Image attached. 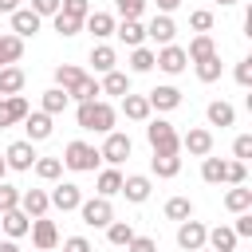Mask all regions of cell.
Returning a JSON list of instances; mask_svg holds the SVG:
<instances>
[{
    "label": "cell",
    "mask_w": 252,
    "mask_h": 252,
    "mask_svg": "<svg viewBox=\"0 0 252 252\" xmlns=\"http://www.w3.org/2000/svg\"><path fill=\"white\" fill-rule=\"evenodd\" d=\"M79 130H91V134H110L114 130V122H118V110L110 106V102H102V98H94V102H79Z\"/></svg>",
    "instance_id": "obj_1"
},
{
    "label": "cell",
    "mask_w": 252,
    "mask_h": 252,
    "mask_svg": "<svg viewBox=\"0 0 252 252\" xmlns=\"http://www.w3.org/2000/svg\"><path fill=\"white\" fill-rule=\"evenodd\" d=\"M146 142L154 154H181V138H177L173 122H165V118H154L146 126Z\"/></svg>",
    "instance_id": "obj_2"
},
{
    "label": "cell",
    "mask_w": 252,
    "mask_h": 252,
    "mask_svg": "<svg viewBox=\"0 0 252 252\" xmlns=\"http://www.w3.org/2000/svg\"><path fill=\"white\" fill-rule=\"evenodd\" d=\"M67 169H75V173H94V165L102 161L98 158V150L91 146V142H67V150H63V158H59Z\"/></svg>",
    "instance_id": "obj_3"
},
{
    "label": "cell",
    "mask_w": 252,
    "mask_h": 252,
    "mask_svg": "<svg viewBox=\"0 0 252 252\" xmlns=\"http://www.w3.org/2000/svg\"><path fill=\"white\" fill-rule=\"evenodd\" d=\"M79 217H83V224H91V228H106V224L114 220V205H110L106 197H91V201L79 205Z\"/></svg>",
    "instance_id": "obj_4"
},
{
    "label": "cell",
    "mask_w": 252,
    "mask_h": 252,
    "mask_svg": "<svg viewBox=\"0 0 252 252\" xmlns=\"http://www.w3.org/2000/svg\"><path fill=\"white\" fill-rule=\"evenodd\" d=\"M130 150H134L130 134L110 130V134H106V142H102V150H98V158H102V161H110V165H122V161L130 158Z\"/></svg>",
    "instance_id": "obj_5"
},
{
    "label": "cell",
    "mask_w": 252,
    "mask_h": 252,
    "mask_svg": "<svg viewBox=\"0 0 252 252\" xmlns=\"http://www.w3.org/2000/svg\"><path fill=\"white\" fill-rule=\"evenodd\" d=\"M205 236H209V228H205L201 220H193V217L177 224V248H181V252H201V248H205Z\"/></svg>",
    "instance_id": "obj_6"
},
{
    "label": "cell",
    "mask_w": 252,
    "mask_h": 252,
    "mask_svg": "<svg viewBox=\"0 0 252 252\" xmlns=\"http://www.w3.org/2000/svg\"><path fill=\"white\" fill-rule=\"evenodd\" d=\"M154 67H161L165 75H181V71L189 67V59H185V47H177V43H165L161 51H154Z\"/></svg>",
    "instance_id": "obj_7"
},
{
    "label": "cell",
    "mask_w": 252,
    "mask_h": 252,
    "mask_svg": "<svg viewBox=\"0 0 252 252\" xmlns=\"http://www.w3.org/2000/svg\"><path fill=\"white\" fill-rule=\"evenodd\" d=\"M35 158H39V154H35V146H32L28 138H20V142H12V146L4 150V165H8V169H32Z\"/></svg>",
    "instance_id": "obj_8"
},
{
    "label": "cell",
    "mask_w": 252,
    "mask_h": 252,
    "mask_svg": "<svg viewBox=\"0 0 252 252\" xmlns=\"http://www.w3.org/2000/svg\"><path fill=\"white\" fill-rule=\"evenodd\" d=\"M47 201H51L59 213H71V209H79V205H83V189H79L75 181H63V185H55V189L47 193Z\"/></svg>",
    "instance_id": "obj_9"
},
{
    "label": "cell",
    "mask_w": 252,
    "mask_h": 252,
    "mask_svg": "<svg viewBox=\"0 0 252 252\" xmlns=\"http://www.w3.org/2000/svg\"><path fill=\"white\" fill-rule=\"evenodd\" d=\"M28 232H32V244H35L39 252H51V248L59 244V228H55V220H47V217H35Z\"/></svg>",
    "instance_id": "obj_10"
},
{
    "label": "cell",
    "mask_w": 252,
    "mask_h": 252,
    "mask_svg": "<svg viewBox=\"0 0 252 252\" xmlns=\"http://www.w3.org/2000/svg\"><path fill=\"white\" fill-rule=\"evenodd\" d=\"M146 102H150V110H177L181 106V91L173 87V83H161V87H154L150 94H146Z\"/></svg>",
    "instance_id": "obj_11"
},
{
    "label": "cell",
    "mask_w": 252,
    "mask_h": 252,
    "mask_svg": "<svg viewBox=\"0 0 252 252\" xmlns=\"http://www.w3.org/2000/svg\"><path fill=\"white\" fill-rule=\"evenodd\" d=\"M24 130H28V142L35 146V142H47V138H51L55 122H51V114H43V110H28V118H24Z\"/></svg>",
    "instance_id": "obj_12"
},
{
    "label": "cell",
    "mask_w": 252,
    "mask_h": 252,
    "mask_svg": "<svg viewBox=\"0 0 252 252\" xmlns=\"http://www.w3.org/2000/svg\"><path fill=\"white\" fill-rule=\"evenodd\" d=\"M24 118H28V98H24V94H8V98H0V130L16 126V122H24Z\"/></svg>",
    "instance_id": "obj_13"
},
{
    "label": "cell",
    "mask_w": 252,
    "mask_h": 252,
    "mask_svg": "<svg viewBox=\"0 0 252 252\" xmlns=\"http://www.w3.org/2000/svg\"><path fill=\"white\" fill-rule=\"evenodd\" d=\"M181 150L193 154V158H209V154H213V134H209L205 126H193V130L181 138Z\"/></svg>",
    "instance_id": "obj_14"
},
{
    "label": "cell",
    "mask_w": 252,
    "mask_h": 252,
    "mask_svg": "<svg viewBox=\"0 0 252 252\" xmlns=\"http://www.w3.org/2000/svg\"><path fill=\"white\" fill-rule=\"evenodd\" d=\"M114 35L134 51V47H146V24L142 20H122V24H114Z\"/></svg>",
    "instance_id": "obj_15"
},
{
    "label": "cell",
    "mask_w": 252,
    "mask_h": 252,
    "mask_svg": "<svg viewBox=\"0 0 252 252\" xmlns=\"http://www.w3.org/2000/svg\"><path fill=\"white\" fill-rule=\"evenodd\" d=\"M150 177L146 173H130V177H122V197L126 201H134V205H142V201H150Z\"/></svg>",
    "instance_id": "obj_16"
},
{
    "label": "cell",
    "mask_w": 252,
    "mask_h": 252,
    "mask_svg": "<svg viewBox=\"0 0 252 252\" xmlns=\"http://www.w3.org/2000/svg\"><path fill=\"white\" fill-rule=\"evenodd\" d=\"M47 209H51V201H47L43 189H24V193H20V213H28L32 220H35V217H47Z\"/></svg>",
    "instance_id": "obj_17"
},
{
    "label": "cell",
    "mask_w": 252,
    "mask_h": 252,
    "mask_svg": "<svg viewBox=\"0 0 252 252\" xmlns=\"http://www.w3.org/2000/svg\"><path fill=\"white\" fill-rule=\"evenodd\" d=\"M39 24H43V20H39L32 8H16V12H12V35H20V39L35 35V32H39Z\"/></svg>",
    "instance_id": "obj_18"
},
{
    "label": "cell",
    "mask_w": 252,
    "mask_h": 252,
    "mask_svg": "<svg viewBox=\"0 0 252 252\" xmlns=\"http://www.w3.org/2000/svg\"><path fill=\"white\" fill-rule=\"evenodd\" d=\"M173 35H177V24H173V16H154L150 20V28H146V39H154V43H173Z\"/></svg>",
    "instance_id": "obj_19"
},
{
    "label": "cell",
    "mask_w": 252,
    "mask_h": 252,
    "mask_svg": "<svg viewBox=\"0 0 252 252\" xmlns=\"http://www.w3.org/2000/svg\"><path fill=\"white\" fill-rule=\"evenodd\" d=\"M0 228L8 232V240H20V236L32 228V217L20 213V209H8V213H0Z\"/></svg>",
    "instance_id": "obj_20"
},
{
    "label": "cell",
    "mask_w": 252,
    "mask_h": 252,
    "mask_svg": "<svg viewBox=\"0 0 252 252\" xmlns=\"http://www.w3.org/2000/svg\"><path fill=\"white\" fill-rule=\"evenodd\" d=\"M205 248H209V252H236V232H232L228 224H217V228H209Z\"/></svg>",
    "instance_id": "obj_21"
},
{
    "label": "cell",
    "mask_w": 252,
    "mask_h": 252,
    "mask_svg": "<svg viewBox=\"0 0 252 252\" xmlns=\"http://www.w3.org/2000/svg\"><path fill=\"white\" fill-rule=\"evenodd\" d=\"M114 24H118V20H114L110 12H91V16L83 20V28H87L94 39H106V35H114Z\"/></svg>",
    "instance_id": "obj_22"
},
{
    "label": "cell",
    "mask_w": 252,
    "mask_h": 252,
    "mask_svg": "<svg viewBox=\"0 0 252 252\" xmlns=\"http://www.w3.org/2000/svg\"><path fill=\"white\" fill-rule=\"evenodd\" d=\"M122 114L130 122H150V102L146 94H122Z\"/></svg>",
    "instance_id": "obj_23"
},
{
    "label": "cell",
    "mask_w": 252,
    "mask_h": 252,
    "mask_svg": "<svg viewBox=\"0 0 252 252\" xmlns=\"http://www.w3.org/2000/svg\"><path fill=\"white\" fill-rule=\"evenodd\" d=\"M24 83H28V75H24L20 67H0V98L20 94V91H24Z\"/></svg>",
    "instance_id": "obj_24"
},
{
    "label": "cell",
    "mask_w": 252,
    "mask_h": 252,
    "mask_svg": "<svg viewBox=\"0 0 252 252\" xmlns=\"http://www.w3.org/2000/svg\"><path fill=\"white\" fill-rule=\"evenodd\" d=\"M20 55H24V39L20 35H0V67H16L20 63Z\"/></svg>",
    "instance_id": "obj_25"
},
{
    "label": "cell",
    "mask_w": 252,
    "mask_h": 252,
    "mask_svg": "<svg viewBox=\"0 0 252 252\" xmlns=\"http://www.w3.org/2000/svg\"><path fill=\"white\" fill-rule=\"evenodd\" d=\"M98 91H102V94L122 98V94H130V75H122V71H106V75H102V83H98Z\"/></svg>",
    "instance_id": "obj_26"
},
{
    "label": "cell",
    "mask_w": 252,
    "mask_h": 252,
    "mask_svg": "<svg viewBox=\"0 0 252 252\" xmlns=\"http://www.w3.org/2000/svg\"><path fill=\"white\" fill-rule=\"evenodd\" d=\"M205 118H209V126H220V130H224V126H232V122H236V110H232L224 98H217V102H209Z\"/></svg>",
    "instance_id": "obj_27"
},
{
    "label": "cell",
    "mask_w": 252,
    "mask_h": 252,
    "mask_svg": "<svg viewBox=\"0 0 252 252\" xmlns=\"http://www.w3.org/2000/svg\"><path fill=\"white\" fill-rule=\"evenodd\" d=\"M209 55H217L213 35H193V43L185 47V59H189V63H201V59H209Z\"/></svg>",
    "instance_id": "obj_28"
},
{
    "label": "cell",
    "mask_w": 252,
    "mask_h": 252,
    "mask_svg": "<svg viewBox=\"0 0 252 252\" xmlns=\"http://www.w3.org/2000/svg\"><path fill=\"white\" fill-rule=\"evenodd\" d=\"M102 91H98V79H91V75H83L71 91H67V98H75V102H94Z\"/></svg>",
    "instance_id": "obj_29"
},
{
    "label": "cell",
    "mask_w": 252,
    "mask_h": 252,
    "mask_svg": "<svg viewBox=\"0 0 252 252\" xmlns=\"http://www.w3.org/2000/svg\"><path fill=\"white\" fill-rule=\"evenodd\" d=\"M150 169H154L158 177H177V173H181V158H177V154H154V158H150Z\"/></svg>",
    "instance_id": "obj_30"
},
{
    "label": "cell",
    "mask_w": 252,
    "mask_h": 252,
    "mask_svg": "<svg viewBox=\"0 0 252 252\" xmlns=\"http://www.w3.org/2000/svg\"><path fill=\"white\" fill-rule=\"evenodd\" d=\"M224 209H228V213H248V209H252V189L232 185V189L224 193Z\"/></svg>",
    "instance_id": "obj_31"
},
{
    "label": "cell",
    "mask_w": 252,
    "mask_h": 252,
    "mask_svg": "<svg viewBox=\"0 0 252 252\" xmlns=\"http://www.w3.org/2000/svg\"><path fill=\"white\" fill-rule=\"evenodd\" d=\"M134 236H138V232H134V224H130V220H110V224H106V240H110L114 248H126Z\"/></svg>",
    "instance_id": "obj_32"
},
{
    "label": "cell",
    "mask_w": 252,
    "mask_h": 252,
    "mask_svg": "<svg viewBox=\"0 0 252 252\" xmlns=\"http://www.w3.org/2000/svg\"><path fill=\"white\" fill-rule=\"evenodd\" d=\"M94 185H98V197H106V201H110L114 193H122V173L110 165V169H102V173H98V181H94Z\"/></svg>",
    "instance_id": "obj_33"
},
{
    "label": "cell",
    "mask_w": 252,
    "mask_h": 252,
    "mask_svg": "<svg viewBox=\"0 0 252 252\" xmlns=\"http://www.w3.org/2000/svg\"><path fill=\"white\" fill-rule=\"evenodd\" d=\"M91 63H94V71H98V75H106V71H114L118 55H114V47L98 43V47H91Z\"/></svg>",
    "instance_id": "obj_34"
},
{
    "label": "cell",
    "mask_w": 252,
    "mask_h": 252,
    "mask_svg": "<svg viewBox=\"0 0 252 252\" xmlns=\"http://www.w3.org/2000/svg\"><path fill=\"white\" fill-rule=\"evenodd\" d=\"M83 75H87L83 67H75V63H59V67H55V87H59V91H71Z\"/></svg>",
    "instance_id": "obj_35"
},
{
    "label": "cell",
    "mask_w": 252,
    "mask_h": 252,
    "mask_svg": "<svg viewBox=\"0 0 252 252\" xmlns=\"http://www.w3.org/2000/svg\"><path fill=\"white\" fill-rule=\"evenodd\" d=\"M67 102H71V98H67V91L51 87V91H43V106H39V110L55 118V114H63V110H67Z\"/></svg>",
    "instance_id": "obj_36"
},
{
    "label": "cell",
    "mask_w": 252,
    "mask_h": 252,
    "mask_svg": "<svg viewBox=\"0 0 252 252\" xmlns=\"http://www.w3.org/2000/svg\"><path fill=\"white\" fill-rule=\"evenodd\" d=\"M165 217L177 220V224L189 220V217H193V201H189V197H169V201H165Z\"/></svg>",
    "instance_id": "obj_37"
},
{
    "label": "cell",
    "mask_w": 252,
    "mask_h": 252,
    "mask_svg": "<svg viewBox=\"0 0 252 252\" xmlns=\"http://www.w3.org/2000/svg\"><path fill=\"white\" fill-rule=\"evenodd\" d=\"M32 169H35V177H39V181H55V177L63 173V161H59V158H35V165H32Z\"/></svg>",
    "instance_id": "obj_38"
},
{
    "label": "cell",
    "mask_w": 252,
    "mask_h": 252,
    "mask_svg": "<svg viewBox=\"0 0 252 252\" xmlns=\"http://www.w3.org/2000/svg\"><path fill=\"white\" fill-rule=\"evenodd\" d=\"M130 71H134V75L154 71V51H150V47H134V51H130Z\"/></svg>",
    "instance_id": "obj_39"
},
{
    "label": "cell",
    "mask_w": 252,
    "mask_h": 252,
    "mask_svg": "<svg viewBox=\"0 0 252 252\" xmlns=\"http://www.w3.org/2000/svg\"><path fill=\"white\" fill-rule=\"evenodd\" d=\"M197 67V79L201 83H217L220 79V55H209V59H201V63H193Z\"/></svg>",
    "instance_id": "obj_40"
},
{
    "label": "cell",
    "mask_w": 252,
    "mask_h": 252,
    "mask_svg": "<svg viewBox=\"0 0 252 252\" xmlns=\"http://www.w3.org/2000/svg\"><path fill=\"white\" fill-rule=\"evenodd\" d=\"M201 177H205L209 185H220V181H224V161H220V158H205V161H201Z\"/></svg>",
    "instance_id": "obj_41"
},
{
    "label": "cell",
    "mask_w": 252,
    "mask_h": 252,
    "mask_svg": "<svg viewBox=\"0 0 252 252\" xmlns=\"http://www.w3.org/2000/svg\"><path fill=\"white\" fill-rule=\"evenodd\" d=\"M59 12L71 20H87L91 16V0H59Z\"/></svg>",
    "instance_id": "obj_42"
},
{
    "label": "cell",
    "mask_w": 252,
    "mask_h": 252,
    "mask_svg": "<svg viewBox=\"0 0 252 252\" xmlns=\"http://www.w3.org/2000/svg\"><path fill=\"white\" fill-rule=\"evenodd\" d=\"M189 28H193L197 35H209V28H213V12H209V8H197V12H189Z\"/></svg>",
    "instance_id": "obj_43"
},
{
    "label": "cell",
    "mask_w": 252,
    "mask_h": 252,
    "mask_svg": "<svg viewBox=\"0 0 252 252\" xmlns=\"http://www.w3.org/2000/svg\"><path fill=\"white\" fill-rule=\"evenodd\" d=\"M51 20H55V32H59L63 39H71V35H79V32H83V20H71V16H63V12H59V16H51Z\"/></svg>",
    "instance_id": "obj_44"
},
{
    "label": "cell",
    "mask_w": 252,
    "mask_h": 252,
    "mask_svg": "<svg viewBox=\"0 0 252 252\" xmlns=\"http://www.w3.org/2000/svg\"><path fill=\"white\" fill-rule=\"evenodd\" d=\"M244 177H248V169H244V161H224V181L228 185H244Z\"/></svg>",
    "instance_id": "obj_45"
},
{
    "label": "cell",
    "mask_w": 252,
    "mask_h": 252,
    "mask_svg": "<svg viewBox=\"0 0 252 252\" xmlns=\"http://www.w3.org/2000/svg\"><path fill=\"white\" fill-rule=\"evenodd\" d=\"M8 209H20V189L0 181V213H8Z\"/></svg>",
    "instance_id": "obj_46"
},
{
    "label": "cell",
    "mask_w": 252,
    "mask_h": 252,
    "mask_svg": "<svg viewBox=\"0 0 252 252\" xmlns=\"http://www.w3.org/2000/svg\"><path fill=\"white\" fill-rule=\"evenodd\" d=\"M114 8H118V16H122V20H138V16H142V8H146V0H114Z\"/></svg>",
    "instance_id": "obj_47"
},
{
    "label": "cell",
    "mask_w": 252,
    "mask_h": 252,
    "mask_svg": "<svg viewBox=\"0 0 252 252\" xmlns=\"http://www.w3.org/2000/svg\"><path fill=\"white\" fill-rule=\"evenodd\" d=\"M232 158H236V161H248V158H252V134H240V138L232 142Z\"/></svg>",
    "instance_id": "obj_48"
},
{
    "label": "cell",
    "mask_w": 252,
    "mask_h": 252,
    "mask_svg": "<svg viewBox=\"0 0 252 252\" xmlns=\"http://www.w3.org/2000/svg\"><path fill=\"white\" fill-rule=\"evenodd\" d=\"M236 83H240V87H252V55L236 59Z\"/></svg>",
    "instance_id": "obj_49"
},
{
    "label": "cell",
    "mask_w": 252,
    "mask_h": 252,
    "mask_svg": "<svg viewBox=\"0 0 252 252\" xmlns=\"http://www.w3.org/2000/svg\"><path fill=\"white\" fill-rule=\"evenodd\" d=\"M32 12L43 20V16H59V0H32Z\"/></svg>",
    "instance_id": "obj_50"
},
{
    "label": "cell",
    "mask_w": 252,
    "mask_h": 252,
    "mask_svg": "<svg viewBox=\"0 0 252 252\" xmlns=\"http://www.w3.org/2000/svg\"><path fill=\"white\" fill-rule=\"evenodd\" d=\"M232 232H236V240H240V236H252V213H236Z\"/></svg>",
    "instance_id": "obj_51"
},
{
    "label": "cell",
    "mask_w": 252,
    "mask_h": 252,
    "mask_svg": "<svg viewBox=\"0 0 252 252\" xmlns=\"http://www.w3.org/2000/svg\"><path fill=\"white\" fill-rule=\"evenodd\" d=\"M126 248H130V252H158V240H154V236H134Z\"/></svg>",
    "instance_id": "obj_52"
},
{
    "label": "cell",
    "mask_w": 252,
    "mask_h": 252,
    "mask_svg": "<svg viewBox=\"0 0 252 252\" xmlns=\"http://www.w3.org/2000/svg\"><path fill=\"white\" fill-rule=\"evenodd\" d=\"M63 252H94V248H91L87 236H67V240H63Z\"/></svg>",
    "instance_id": "obj_53"
},
{
    "label": "cell",
    "mask_w": 252,
    "mask_h": 252,
    "mask_svg": "<svg viewBox=\"0 0 252 252\" xmlns=\"http://www.w3.org/2000/svg\"><path fill=\"white\" fill-rule=\"evenodd\" d=\"M16 8H20V0H0V12H4V16H12Z\"/></svg>",
    "instance_id": "obj_54"
},
{
    "label": "cell",
    "mask_w": 252,
    "mask_h": 252,
    "mask_svg": "<svg viewBox=\"0 0 252 252\" xmlns=\"http://www.w3.org/2000/svg\"><path fill=\"white\" fill-rule=\"evenodd\" d=\"M177 4H181V0H158V8H161V16H169V12L177 8Z\"/></svg>",
    "instance_id": "obj_55"
},
{
    "label": "cell",
    "mask_w": 252,
    "mask_h": 252,
    "mask_svg": "<svg viewBox=\"0 0 252 252\" xmlns=\"http://www.w3.org/2000/svg\"><path fill=\"white\" fill-rule=\"evenodd\" d=\"M0 252H20V248H16V240H0Z\"/></svg>",
    "instance_id": "obj_56"
},
{
    "label": "cell",
    "mask_w": 252,
    "mask_h": 252,
    "mask_svg": "<svg viewBox=\"0 0 252 252\" xmlns=\"http://www.w3.org/2000/svg\"><path fill=\"white\" fill-rule=\"evenodd\" d=\"M217 4H220V8H232V4H236V0H217Z\"/></svg>",
    "instance_id": "obj_57"
},
{
    "label": "cell",
    "mask_w": 252,
    "mask_h": 252,
    "mask_svg": "<svg viewBox=\"0 0 252 252\" xmlns=\"http://www.w3.org/2000/svg\"><path fill=\"white\" fill-rule=\"evenodd\" d=\"M4 173H8V165H4V158H0V181H4Z\"/></svg>",
    "instance_id": "obj_58"
},
{
    "label": "cell",
    "mask_w": 252,
    "mask_h": 252,
    "mask_svg": "<svg viewBox=\"0 0 252 252\" xmlns=\"http://www.w3.org/2000/svg\"><path fill=\"white\" fill-rule=\"evenodd\" d=\"M201 252H209V248H201Z\"/></svg>",
    "instance_id": "obj_59"
}]
</instances>
